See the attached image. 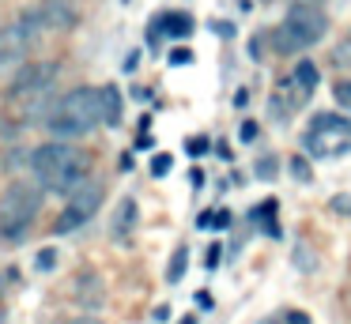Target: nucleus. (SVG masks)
<instances>
[{
  "instance_id": "obj_1",
  "label": "nucleus",
  "mask_w": 351,
  "mask_h": 324,
  "mask_svg": "<svg viewBox=\"0 0 351 324\" xmlns=\"http://www.w3.org/2000/svg\"><path fill=\"white\" fill-rule=\"evenodd\" d=\"M31 170L49 192L72 196L87 185V155L64 140H49L31 151Z\"/></svg>"
},
{
  "instance_id": "obj_2",
  "label": "nucleus",
  "mask_w": 351,
  "mask_h": 324,
  "mask_svg": "<svg viewBox=\"0 0 351 324\" xmlns=\"http://www.w3.org/2000/svg\"><path fill=\"white\" fill-rule=\"evenodd\" d=\"M102 125V98H99V87H76L53 105L46 128L57 136V140H80V136L95 132Z\"/></svg>"
},
{
  "instance_id": "obj_3",
  "label": "nucleus",
  "mask_w": 351,
  "mask_h": 324,
  "mask_svg": "<svg viewBox=\"0 0 351 324\" xmlns=\"http://www.w3.org/2000/svg\"><path fill=\"white\" fill-rule=\"evenodd\" d=\"M328 34V15L321 4L313 0H295L287 8V19L272 30V45L276 53H302L310 45H317Z\"/></svg>"
},
{
  "instance_id": "obj_4",
  "label": "nucleus",
  "mask_w": 351,
  "mask_h": 324,
  "mask_svg": "<svg viewBox=\"0 0 351 324\" xmlns=\"http://www.w3.org/2000/svg\"><path fill=\"white\" fill-rule=\"evenodd\" d=\"M38 208H42V188L27 185V181L8 185V192L0 196V234L8 241H19L27 234V226L34 223Z\"/></svg>"
},
{
  "instance_id": "obj_5",
  "label": "nucleus",
  "mask_w": 351,
  "mask_h": 324,
  "mask_svg": "<svg viewBox=\"0 0 351 324\" xmlns=\"http://www.w3.org/2000/svg\"><path fill=\"white\" fill-rule=\"evenodd\" d=\"M34 27H42L38 12L23 15L19 23H8V27L0 30V83L16 79L27 68V49L34 42Z\"/></svg>"
},
{
  "instance_id": "obj_6",
  "label": "nucleus",
  "mask_w": 351,
  "mask_h": 324,
  "mask_svg": "<svg viewBox=\"0 0 351 324\" xmlns=\"http://www.w3.org/2000/svg\"><path fill=\"white\" fill-rule=\"evenodd\" d=\"M302 147L317 158L343 155V151L351 147V121H343L340 113H317L310 132L302 136Z\"/></svg>"
},
{
  "instance_id": "obj_7",
  "label": "nucleus",
  "mask_w": 351,
  "mask_h": 324,
  "mask_svg": "<svg viewBox=\"0 0 351 324\" xmlns=\"http://www.w3.org/2000/svg\"><path fill=\"white\" fill-rule=\"evenodd\" d=\"M53 79H57L53 60H34V64H27L23 72L12 79V102L23 105V102H31V98L53 95Z\"/></svg>"
},
{
  "instance_id": "obj_8",
  "label": "nucleus",
  "mask_w": 351,
  "mask_h": 324,
  "mask_svg": "<svg viewBox=\"0 0 351 324\" xmlns=\"http://www.w3.org/2000/svg\"><path fill=\"white\" fill-rule=\"evenodd\" d=\"M99 203H102V185H99V181H87L80 192L69 196V208L61 211L53 234H72V230H80L84 223H91V215L99 211Z\"/></svg>"
},
{
  "instance_id": "obj_9",
  "label": "nucleus",
  "mask_w": 351,
  "mask_h": 324,
  "mask_svg": "<svg viewBox=\"0 0 351 324\" xmlns=\"http://www.w3.org/2000/svg\"><path fill=\"white\" fill-rule=\"evenodd\" d=\"M72 298H76L84 309H99L102 301H106V294H102V279L95 275V271L76 275V294H72Z\"/></svg>"
},
{
  "instance_id": "obj_10",
  "label": "nucleus",
  "mask_w": 351,
  "mask_h": 324,
  "mask_svg": "<svg viewBox=\"0 0 351 324\" xmlns=\"http://www.w3.org/2000/svg\"><path fill=\"white\" fill-rule=\"evenodd\" d=\"M38 15H42V27L46 30H72L76 27V12L64 0H46V8Z\"/></svg>"
},
{
  "instance_id": "obj_11",
  "label": "nucleus",
  "mask_w": 351,
  "mask_h": 324,
  "mask_svg": "<svg viewBox=\"0 0 351 324\" xmlns=\"http://www.w3.org/2000/svg\"><path fill=\"white\" fill-rule=\"evenodd\" d=\"M136 219H140L136 200H132V196H125V200L117 203V211H114V223H110V234H114V238H129V234H132V226H136Z\"/></svg>"
},
{
  "instance_id": "obj_12",
  "label": "nucleus",
  "mask_w": 351,
  "mask_h": 324,
  "mask_svg": "<svg viewBox=\"0 0 351 324\" xmlns=\"http://www.w3.org/2000/svg\"><path fill=\"white\" fill-rule=\"evenodd\" d=\"M99 98H102V125L117 128L121 125V90L114 83H106V87H99Z\"/></svg>"
},
{
  "instance_id": "obj_13",
  "label": "nucleus",
  "mask_w": 351,
  "mask_h": 324,
  "mask_svg": "<svg viewBox=\"0 0 351 324\" xmlns=\"http://www.w3.org/2000/svg\"><path fill=\"white\" fill-rule=\"evenodd\" d=\"M155 27L162 30V34H170V38H189L193 34V19L185 12H167V15H159L155 19Z\"/></svg>"
},
{
  "instance_id": "obj_14",
  "label": "nucleus",
  "mask_w": 351,
  "mask_h": 324,
  "mask_svg": "<svg viewBox=\"0 0 351 324\" xmlns=\"http://www.w3.org/2000/svg\"><path fill=\"white\" fill-rule=\"evenodd\" d=\"M291 79L302 87V95H313V90H317V83H321V72H317V64H313V60H298Z\"/></svg>"
},
{
  "instance_id": "obj_15",
  "label": "nucleus",
  "mask_w": 351,
  "mask_h": 324,
  "mask_svg": "<svg viewBox=\"0 0 351 324\" xmlns=\"http://www.w3.org/2000/svg\"><path fill=\"white\" fill-rule=\"evenodd\" d=\"M253 223H261V226H265V234H268V238H280V223H276V200H265V203H261V208L257 211H253Z\"/></svg>"
},
{
  "instance_id": "obj_16",
  "label": "nucleus",
  "mask_w": 351,
  "mask_h": 324,
  "mask_svg": "<svg viewBox=\"0 0 351 324\" xmlns=\"http://www.w3.org/2000/svg\"><path fill=\"white\" fill-rule=\"evenodd\" d=\"M185 260H189V249L178 245L174 260H170V268H167V283H182V275H185Z\"/></svg>"
},
{
  "instance_id": "obj_17",
  "label": "nucleus",
  "mask_w": 351,
  "mask_h": 324,
  "mask_svg": "<svg viewBox=\"0 0 351 324\" xmlns=\"http://www.w3.org/2000/svg\"><path fill=\"white\" fill-rule=\"evenodd\" d=\"M332 98H336V105H340V110H351V79H336Z\"/></svg>"
},
{
  "instance_id": "obj_18",
  "label": "nucleus",
  "mask_w": 351,
  "mask_h": 324,
  "mask_svg": "<svg viewBox=\"0 0 351 324\" xmlns=\"http://www.w3.org/2000/svg\"><path fill=\"white\" fill-rule=\"evenodd\" d=\"M332 60H336V68H351V38H343V42L336 45Z\"/></svg>"
},
{
  "instance_id": "obj_19",
  "label": "nucleus",
  "mask_w": 351,
  "mask_h": 324,
  "mask_svg": "<svg viewBox=\"0 0 351 324\" xmlns=\"http://www.w3.org/2000/svg\"><path fill=\"white\" fill-rule=\"evenodd\" d=\"M208 147H212V143L204 140V136H193V140H185V151H189L193 158H200V155H208Z\"/></svg>"
},
{
  "instance_id": "obj_20",
  "label": "nucleus",
  "mask_w": 351,
  "mask_h": 324,
  "mask_svg": "<svg viewBox=\"0 0 351 324\" xmlns=\"http://www.w3.org/2000/svg\"><path fill=\"white\" fill-rule=\"evenodd\" d=\"M170 166H174V158H170V155H155L152 158V173H155V177H167Z\"/></svg>"
},
{
  "instance_id": "obj_21",
  "label": "nucleus",
  "mask_w": 351,
  "mask_h": 324,
  "mask_svg": "<svg viewBox=\"0 0 351 324\" xmlns=\"http://www.w3.org/2000/svg\"><path fill=\"white\" fill-rule=\"evenodd\" d=\"M291 173H295V181H310V162H306L302 155L291 158Z\"/></svg>"
},
{
  "instance_id": "obj_22",
  "label": "nucleus",
  "mask_w": 351,
  "mask_h": 324,
  "mask_svg": "<svg viewBox=\"0 0 351 324\" xmlns=\"http://www.w3.org/2000/svg\"><path fill=\"white\" fill-rule=\"evenodd\" d=\"M257 177L261 181H272L276 177V158H261V162H257Z\"/></svg>"
},
{
  "instance_id": "obj_23",
  "label": "nucleus",
  "mask_w": 351,
  "mask_h": 324,
  "mask_svg": "<svg viewBox=\"0 0 351 324\" xmlns=\"http://www.w3.org/2000/svg\"><path fill=\"white\" fill-rule=\"evenodd\" d=\"M34 264H38V271H49V268L57 264V249H42L38 260H34Z\"/></svg>"
},
{
  "instance_id": "obj_24",
  "label": "nucleus",
  "mask_w": 351,
  "mask_h": 324,
  "mask_svg": "<svg viewBox=\"0 0 351 324\" xmlns=\"http://www.w3.org/2000/svg\"><path fill=\"white\" fill-rule=\"evenodd\" d=\"M328 208H332L336 211V215H351V196H332V203H328Z\"/></svg>"
},
{
  "instance_id": "obj_25",
  "label": "nucleus",
  "mask_w": 351,
  "mask_h": 324,
  "mask_svg": "<svg viewBox=\"0 0 351 324\" xmlns=\"http://www.w3.org/2000/svg\"><path fill=\"white\" fill-rule=\"evenodd\" d=\"M238 136H242L245 143L257 140V121H242V128H238Z\"/></svg>"
},
{
  "instance_id": "obj_26",
  "label": "nucleus",
  "mask_w": 351,
  "mask_h": 324,
  "mask_svg": "<svg viewBox=\"0 0 351 324\" xmlns=\"http://www.w3.org/2000/svg\"><path fill=\"white\" fill-rule=\"evenodd\" d=\"M170 64H178V68L193 64V49H174V53H170Z\"/></svg>"
},
{
  "instance_id": "obj_27",
  "label": "nucleus",
  "mask_w": 351,
  "mask_h": 324,
  "mask_svg": "<svg viewBox=\"0 0 351 324\" xmlns=\"http://www.w3.org/2000/svg\"><path fill=\"white\" fill-rule=\"evenodd\" d=\"M227 226H230V211H227V208H219V211H215V223H212V230H227Z\"/></svg>"
},
{
  "instance_id": "obj_28",
  "label": "nucleus",
  "mask_w": 351,
  "mask_h": 324,
  "mask_svg": "<svg viewBox=\"0 0 351 324\" xmlns=\"http://www.w3.org/2000/svg\"><path fill=\"white\" fill-rule=\"evenodd\" d=\"M283 324H310V316L302 309H291V313H283Z\"/></svg>"
},
{
  "instance_id": "obj_29",
  "label": "nucleus",
  "mask_w": 351,
  "mask_h": 324,
  "mask_svg": "<svg viewBox=\"0 0 351 324\" xmlns=\"http://www.w3.org/2000/svg\"><path fill=\"white\" fill-rule=\"evenodd\" d=\"M219 260H223V245H208V260H204V268H215Z\"/></svg>"
},
{
  "instance_id": "obj_30",
  "label": "nucleus",
  "mask_w": 351,
  "mask_h": 324,
  "mask_svg": "<svg viewBox=\"0 0 351 324\" xmlns=\"http://www.w3.org/2000/svg\"><path fill=\"white\" fill-rule=\"evenodd\" d=\"M212 30H215L219 38H234V27H230V23H219V19H215V23H212Z\"/></svg>"
},
{
  "instance_id": "obj_31",
  "label": "nucleus",
  "mask_w": 351,
  "mask_h": 324,
  "mask_svg": "<svg viewBox=\"0 0 351 324\" xmlns=\"http://www.w3.org/2000/svg\"><path fill=\"white\" fill-rule=\"evenodd\" d=\"M212 223H215V211H204V215L197 219V226H200V230H212Z\"/></svg>"
},
{
  "instance_id": "obj_32",
  "label": "nucleus",
  "mask_w": 351,
  "mask_h": 324,
  "mask_svg": "<svg viewBox=\"0 0 351 324\" xmlns=\"http://www.w3.org/2000/svg\"><path fill=\"white\" fill-rule=\"evenodd\" d=\"M182 324H197V316H182Z\"/></svg>"
},
{
  "instance_id": "obj_33",
  "label": "nucleus",
  "mask_w": 351,
  "mask_h": 324,
  "mask_svg": "<svg viewBox=\"0 0 351 324\" xmlns=\"http://www.w3.org/2000/svg\"><path fill=\"white\" fill-rule=\"evenodd\" d=\"M69 324H99V321H69Z\"/></svg>"
},
{
  "instance_id": "obj_34",
  "label": "nucleus",
  "mask_w": 351,
  "mask_h": 324,
  "mask_svg": "<svg viewBox=\"0 0 351 324\" xmlns=\"http://www.w3.org/2000/svg\"><path fill=\"white\" fill-rule=\"evenodd\" d=\"M261 324H283V321H261Z\"/></svg>"
},
{
  "instance_id": "obj_35",
  "label": "nucleus",
  "mask_w": 351,
  "mask_h": 324,
  "mask_svg": "<svg viewBox=\"0 0 351 324\" xmlns=\"http://www.w3.org/2000/svg\"><path fill=\"white\" fill-rule=\"evenodd\" d=\"M0 294H4V275H0Z\"/></svg>"
},
{
  "instance_id": "obj_36",
  "label": "nucleus",
  "mask_w": 351,
  "mask_h": 324,
  "mask_svg": "<svg viewBox=\"0 0 351 324\" xmlns=\"http://www.w3.org/2000/svg\"><path fill=\"white\" fill-rule=\"evenodd\" d=\"M313 4H317V0H313Z\"/></svg>"
}]
</instances>
